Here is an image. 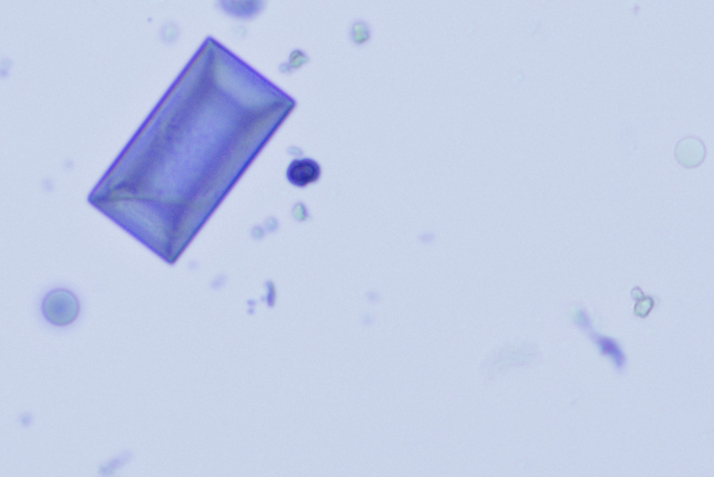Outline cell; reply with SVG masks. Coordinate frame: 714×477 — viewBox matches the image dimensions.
Segmentation results:
<instances>
[{"instance_id": "3957f363", "label": "cell", "mask_w": 714, "mask_h": 477, "mask_svg": "<svg viewBox=\"0 0 714 477\" xmlns=\"http://www.w3.org/2000/svg\"><path fill=\"white\" fill-rule=\"evenodd\" d=\"M321 167L317 162L309 158L294 159L287 169V178L294 186L303 188L319 180Z\"/></svg>"}, {"instance_id": "277c9868", "label": "cell", "mask_w": 714, "mask_h": 477, "mask_svg": "<svg viewBox=\"0 0 714 477\" xmlns=\"http://www.w3.org/2000/svg\"><path fill=\"white\" fill-rule=\"evenodd\" d=\"M593 338L599 346L600 351L613 359L616 368H621L623 366L624 356L614 341L597 335H594Z\"/></svg>"}, {"instance_id": "6da1fadb", "label": "cell", "mask_w": 714, "mask_h": 477, "mask_svg": "<svg viewBox=\"0 0 714 477\" xmlns=\"http://www.w3.org/2000/svg\"><path fill=\"white\" fill-rule=\"evenodd\" d=\"M44 318L51 324L64 326L73 323L79 312V303L74 293L64 288L47 292L41 303Z\"/></svg>"}, {"instance_id": "7a4b0ae2", "label": "cell", "mask_w": 714, "mask_h": 477, "mask_svg": "<svg viewBox=\"0 0 714 477\" xmlns=\"http://www.w3.org/2000/svg\"><path fill=\"white\" fill-rule=\"evenodd\" d=\"M706 156L704 142L698 137L688 135L680 139L674 148V156L678 163L687 169L699 167Z\"/></svg>"}]
</instances>
